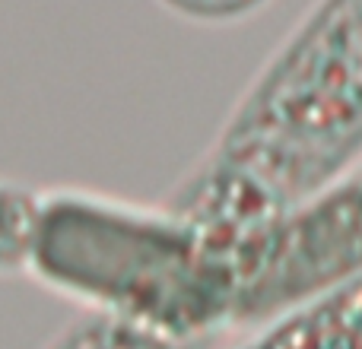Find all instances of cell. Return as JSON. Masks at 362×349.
<instances>
[{"label": "cell", "instance_id": "1", "mask_svg": "<svg viewBox=\"0 0 362 349\" xmlns=\"http://www.w3.org/2000/svg\"><path fill=\"white\" fill-rule=\"evenodd\" d=\"M362 169V0H315L165 206L229 257Z\"/></svg>", "mask_w": 362, "mask_h": 349}, {"label": "cell", "instance_id": "2", "mask_svg": "<svg viewBox=\"0 0 362 349\" xmlns=\"http://www.w3.org/2000/svg\"><path fill=\"white\" fill-rule=\"evenodd\" d=\"M362 273V169L238 254L232 324H270Z\"/></svg>", "mask_w": 362, "mask_h": 349}, {"label": "cell", "instance_id": "3", "mask_svg": "<svg viewBox=\"0 0 362 349\" xmlns=\"http://www.w3.org/2000/svg\"><path fill=\"white\" fill-rule=\"evenodd\" d=\"M280 349H362V273L267 324Z\"/></svg>", "mask_w": 362, "mask_h": 349}, {"label": "cell", "instance_id": "4", "mask_svg": "<svg viewBox=\"0 0 362 349\" xmlns=\"http://www.w3.org/2000/svg\"><path fill=\"white\" fill-rule=\"evenodd\" d=\"M51 349H200V343H187L127 318L95 312L83 324L70 327Z\"/></svg>", "mask_w": 362, "mask_h": 349}, {"label": "cell", "instance_id": "5", "mask_svg": "<svg viewBox=\"0 0 362 349\" xmlns=\"http://www.w3.org/2000/svg\"><path fill=\"white\" fill-rule=\"evenodd\" d=\"M42 191L0 178V270L29 273Z\"/></svg>", "mask_w": 362, "mask_h": 349}, {"label": "cell", "instance_id": "6", "mask_svg": "<svg viewBox=\"0 0 362 349\" xmlns=\"http://www.w3.org/2000/svg\"><path fill=\"white\" fill-rule=\"evenodd\" d=\"M270 0H159L172 16L194 25H235L261 13Z\"/></svg>", "mask_w": 362, "mask_h": 349}, {"label": "cell", "instance_id": "7", "mask_svg": "<svg viewBox=\"0 0 362 349\" xmlns=\"http://www.w3.org/2000/svg\"><path fill=\"white\" fill-rule=\"evenodd\" d=\"M242 349H280V346H276V340L270 337V331H264L261 337L255 340V343H248V346H242Z\"/></svg>", "mask_w": 362, "mask_h": 349}]
</instances>
